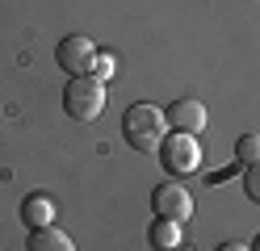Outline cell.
<instances>
[{"instance_id": "6da1fadb", "label": "cell", "mask_w": 260, "mask_h": 251, "mask_svg": "<svg viewBox=\"0 0 260 251\" xmlns=\"http://www.w3.org/2000/svg\"><path fill=\"white\" fill-rule=\"evenodd\" d=\"M164 126H168L164 109H159V105H147V100H139V105H130V109L122 113L126 142L135 147V151H143V155H155V151H159V142L168 138Z\"/></svg>"}, {"instance_id": "7a4b0ae2", "label": "cell", "mask_w": 260, "mask_h": 251, "mask_svg": "<svg viewBox=\"0 0 260 251\" xmlns=\"http://www.w3.org/2000/svg\"><path fill=\"white\" fill-rule=\"evenodd\" d=\"M63 109L72 122H96L105 109V84L92 76H72V84L63 88Z\"/></svg>"}, {"instance_id": "3957f363", "label": "cell", "mask_w": 260, "mask_h": 251, "mask_svg": "<svg viewBox=\"0 0 260 251\" xmlns=\"http://www.w3.org/2000/svg\"><path fill=\"white\" fill-rule=\"evenodd\" d=\"M159 163L168 167V172H176V176H189V172H198L202 167V142H198V134H181V130H172L164 142H159Z\"/></svg>"}, {"instance_id": "277c9868", "label": "cell", "mask_w": 260, "mask_h": 251, "mask_svg": "<svg viewBox=\"0 0 260 251\" xmlns=\"http://www.w3.org/2000/svg\"><path fill=\"white\" fill-rule=\"evenodd\" d=\"M151 205H155V218H172V222H189L193 213V193L185 184H159L151 193Z\"/></svg>"}, {"instance_id": "5b68a950", "label": "cell", "mask_w": 260, "mask_h": 251, "mask_svg": "<svg viewBox=\"0 0 260 251\" xmlns=\"http://www.w3.org/2000/svg\"><path fill=\"white\" fill-rule=\"evenodd\" d=\"M92 55H96V46L84 38V33H72V38H63V42H59V50H55L59 67H63V71H72V76H88Z\"/></svg>"}, {"instance_id": "8992f818", "label": "cell", "mask_w": 260, "mask_h": 251, "mask_svg": "<svg viewBox=\"0 0 260 251\" xmlns=\"http://www.w3.org/2000/svg\"><path fill=\"white\" fill-rule=\"evenodd\" d=\"M164 117H168V126L181 130V134H202L206 130V105H202V100H193V96L172 100V105L164 109Z\"/></svg>"}, {"instance_id": "52a82bcc", "label": "cell", "mask_w": 260, "mask_h": 251, "mask_svg": "<svg viewBox=\"0 0 260 251\" xmlns=\"http://www.w3.org/2000/svg\"><path fill=\"white\" fill-rule=\"evenodd\" d=\"M21 222L29 230H42V226H51L55 222V201L51 197H42V193H29L21 201Z\"/></svg>"}, {"instance_id": "ba28073f", "label": "cell", "mask_w": 260, "mask_h": 251, "mask_svg": "<svg viewBox=\"0 0 260 251\" xmlns=\"http://www.w3.org/2000/svg\"><path fill=\"white\" fill-rule=\"evenodd\" d=\"M181 222H172V218H155L151 222V230H147V243H151V251H176L181 247Z\"/></svg>"}, {"instance_id": "9c48e42d", "label": "cell", "mask_w": 260, "mask_h": 251, "mask_svg": "<svg viewBox=\"0 0 260 251\" xmlns=\"http://www.w3.org/2000/svg\"><path fill=\"white\" fill-rule=\"evenodd\" d=\"M29 251H76V243H72V234L42 226V230H29Z\"/></svg>"}, {"instance_id": "30bf717a", "label": "cell", "mask_w": 260, "mask_h": 251, "mask_svg": "<svg viewBox=\"0 0 260 251\" xmlns=\"http://www.w3.org/2000/svg\"><path fill=\"white\" fill-rule=\"evenodd\" d=\"M235 159H239L243 167L260 163V134H239V142H235Z\"/></svg>"}, {"instance_id": "8fae6325", "label": "cell", "mask_w": 260, "mask_h": 251, "mask_svg": "<svg viewBox=\"0 0 260 251\" xmlns=\"http://www.w3.org/2000/svg\"><path fill=\"white\" fill-rule=\"evenodd\" d=\"M113 67H118V63H113V55H109V50H96V55H92V63H88V76L105 84V80L113 76Z\"/></svg>"}, {"instance_id": "7c38bea8", "label": "cell", "mask_w": 260, "mask_h": 251, "mask_svg": "<svg viewBox=\"0 0 260 251\" xmlns=\"http://www.w3.org/2000/svg\"><path fill=\"white\" fill-rule=\"evenodd\" d=\"M243 193H248V201L260 205V163H252L248 172H243Z\"/></svg>"}, {"instance_id": "4fadbf2b", "label": "cell", "mask_w": 260, "mask_h": 251, "mask_svg": "<svg viewBox=\"0 0 260 251\" xmlns=\"http://www.w3.org/2000/svg\"><path fill=\"white\" fill-rule=\"evenodd\" d=\"M218 251H252V247H243V243H218Z\"/></svg>"}, {"instance_id": "5bb4252c", "label": "cell", "mask_w": 260, "mask_h": 251, "mask_svg": "<svg viewBox=\"0 0 260 251\" xmlns=\"http://www.w3.org/2000/svg\"><path fill=\"white\" fill-rule=\"evenodd\" d=\"M252 251H260V239H256V243H252Z\"/></svg>"}]
</instances>
